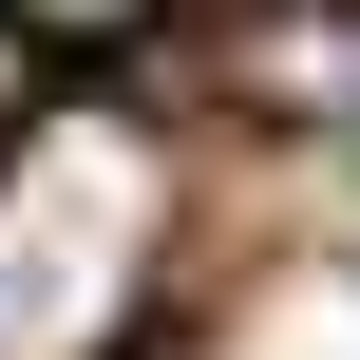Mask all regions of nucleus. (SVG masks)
<instances>
[{"mask_svg":"<svg viewBox=\"0 0 360 360\" xmlns=\"http://www.w3.org/2000/svg\"><path fill=\"white\" fill-rule=\"evenodd\" d=\"M0 95H19V19H0Z\"/></svg>","mask_w":360,"mask_h":360,"instance_id":"3","label":"nucleus"},{"mask_svg":"<svg viewBox=\"0 0 360 360\" xmlns=\"http://www.w3.org/2000/svg\"><path fill=\"white\" fill-rule=\"evenodd\" d=\"M19 38H133V19H171V0H0Z\"/></svg>","mask_w":360,"mask_h":360,"instance_id":"2","label":"nucleus"},{"mask_svg":"<svg viewBox=\"0 0 360 360\" xmlns=\"http://www.w3.org/2000/svg\"><path fill=\"white\" fill-rule=\"evenodd\" d=\"M133 247H152V152L133 133H57L0 171V360H76L133 304Z\"/></svg>","mask_w":360,"mask_h":360,"instance_id":"1","label":"nucleus"}]
</instances>
